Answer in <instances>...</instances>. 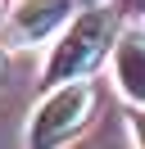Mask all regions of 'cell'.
<instances>
[{
  "label": "cell",
  "mask_w": 145,
  "mask_h": 149,
  "mask_svg": "<svg viewBox=\"0 0 145 149\" xmlns=\"http://www.w3.org/2000/svg\"><path fill=\"white\" fill-rule=\"evenodd\" d=\"M109 36H113V14L100 9V5L86 9V14L59 36V45L50 50V59H45V81L59 86V81H72V77L91 72V68L104 59Z\"/></svg>",
  "instance_id": "cell-1"
},
{
  "label": "cell",
  "mask_w": 145,
  "mask_h": 149,
  "mask_svg": "<svg viewBox=\"0 0 145 149\" xmlns=\"http://www.w3.org/2000/svg\"><path fill=\"white\" fill-rule=\"evenodd\" d=\"M136 131H141V149H145V118H141V122H136Z\"/></svg>",
  "instance_id": "cell-6"
},
{
  "label": "cell",
  "mask_w": 145,
  "mask_h": 149,
  "mask_svg": "<svg viewBox=\"0 0 145 149\" xmlns=\"http://www.w3.org/2000/svg\"><path fill=\"white\" fill-rule=\"evenodd\" d=\"M91 113H95V81L54 86L50 100L36 109L32 127H27V149H59L68 136H77L86 127Z\"/></svg>",
  "instance_id": "cell-2"
},
{
  "label": "cell",
  "mask_w": 145,
  "mask_h": 149,
  "mask_svg": "<svg viewBox=\"0 0 145 149\" xmlns=\"http://www.w3.org/2000/svg\"><path fill=\"white\" fill-rule=\"evenodd\" d=\"M72 14V0H18L9 14L14 41H45L59 32V23Z\"/></svg>",
  "instance_id": "cell-3"
},
{
  "label": "cell",
  "mask_w": 145,
  "mask_h": 149,
  "mask_svg": "<svg viewBox=\"0 0 145 149\" xmlns=\"http://www.w3.org/2000/svg\"><path fill=\"white\" fill-rule=\"evenodd\" d=\"M5 72H9V63H5V54H0V86H5Z\"/></svg>",
  "instance_id": "cell-5"
},
{
  "label": "cell",
  "mask_w": 145,
  "mask_h": 149,
  "mask_svg": "<svg viewBox=\"0 0 145 149\" xmlns=\"http://www.w3.org/2000/svg\"><path fill=\"white\" fill-rule=\"evenodd\" d=\"M113 72L127 100L145 104V32H127L113 50Z\"/></svg>",
  "instance_id": "cell-4"
},
{
  "label": "cell",
  "mask_w": 145,
  "mask_h": 149,
  "mask_svg": "<svg viewBox=\"0 0 145 149\" xmlns=\"http://www.w3.org/2000/svg\"><path fill=\"white\" fill-rule=\"evenodd\" d=\"M0 14H5V0H0Z\"/></svg>",
  "instance_id": "cell-8"
},
{
  "label": "cell",
  "mask_w": 145,
  "mask_h": 149,
  "mask_svg": "<svg viewBox=\"0 0 145 149\" xmlns=\"http://www.w3.org/2000/svg\"><path fill=\"white\" fill-rule=\"evenodd\" d=\"M82 5H91V9H95V5H100V0H82Z\"/></svg>",
  "instance_id": "cell-7"
}]
</instances>
